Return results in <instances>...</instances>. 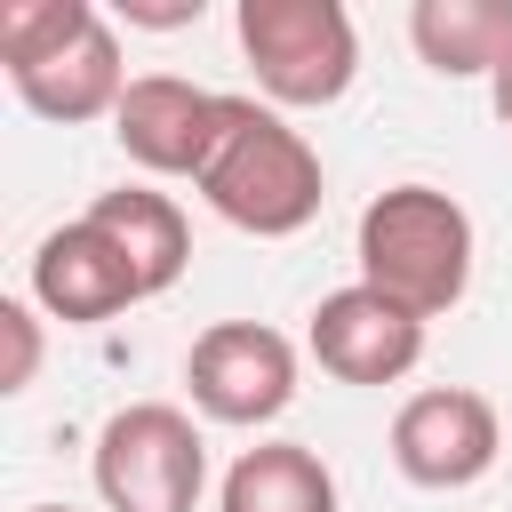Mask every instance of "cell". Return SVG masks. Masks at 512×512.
Instances as JSON below:
<instances>
[{
    "instance_id": "1",
    "label": "cell",
    "mask_w": 512,
    "mask_h": 512,
    "mask_svg": "<svg viewBox=\"0 0 512 512\" xmlns=\"http://www.w3.org/2000/svg\"><path fill=\"white\" fill-rule=\"evenodd\" d=\"M192 192H200L232 232L288 240V232H304V224L320 216L328 176H320L312 136H304L288 112H272V104H256V96H232L224 144H216V160L200 168Z\"/></svg>"
},
{
    "instance_id": "2",
    "label": "cell",
    "mask_w": 512,
    "mask_h": 512,
    "mask_svg": "<svg viewBox=\"0 0 512 512\" xmlns=\"http://www.w3.org/2000/svg\"><path fill=\"white\" fill-rule=\"evenodd\" d=\"M360 280L416 320H440L472 288V216L440 184H384L360 208Z\"/></svg>"
},
{
    "instance_id": "3",
    "label": "cell",
    "mask_w": 512,
    "mask_h": 512,
    "mask_svg": "<svg viewBox=\"0 0 512 512\" xmlns=\"http://www.w3.org/2000/svg\"><path fill=\"white\" fill-rule=\"evenodd\" d=\"M232 32L272 112H320L360 72V32L344 0H240Z\"/></svg>"
},
{
    "instance_id": "4",
    "label": "cell",
    "mask_w": 512,
    "mask_h": 512,
    "mask_svg": "<svg viewBox=\"0 0 512 512\" xmlns=\"http://www.w3.org/2000/svg\"><path fill=\"white\" fill-rule=\"evenodd\" d=\"M88 472L104 512H192L208 488V440L176 400H128L104 416Z\"/></svg>"
},
{
    "instance_id": "5",
    "label": "cell",
    "mask_w": 512,
    "mask_h": 512,
    "mask_svg": "<svg viewBox=\"0 0 512 512\" xmlns=\"http://www.w3.org/2000/svg\"><path fill=\"white\" fill-rule=\"evenodd\" d=\"M184 384H192V408L208 424L256 432V424L288 416V400H296V344L264 320H216L192 336Z\"/></svg>"
},
{
    "instance_id": "6",
    "label": "cell",
    "mask_w": 512,
    "mask_h": 512,
    "mask_svg": "<svg viewBox=\"0 0 512 512\" xmlns=\"http://www.w3.org/2000/svg\"><path fill=\"white\" fill-rule=\"evenodd\" d=\"M496 448H504L496 400L472 384H424L392 408V464L408 488H432V496L472 488V480H488Z\"/></svg>"
},
{
    "instance_id": "7",
    "label": "cell",
    "mask_w": 512,
    "mask_h": 512,
    "mask_svg": "<svg viewBox=\"0 0 512 512\" xmlns=\"http://www.w3.org/2000/svg\"><path fill=\"white\" fill-rule=\"evenodd\" d=\"M224 120H232V96H216L200 80H176V72H144V80H128V96L112 112V136L144 176H192L200 184V168L224 144Z\"/></svg>"
},
{
    "instance_id": "8",
    "label": "cell",
    "mask_w": 512,
    "mask_h": 512,
    "mask_svg": "<svg viewBox=\"0 0 512 512\" xmlns=\"http://www.w3.org/2000/svg\"><path fill=\"white\" fill-rule=\"evenodd\" d=\"M304 344L336 384H400L424 360V320L400 312L392 296H376L368 280H352V288H328L312 304Z\"/></svg>"
},
{
    "instance_id": "9",
    "label": "cell",
    "mask_w": 512,
    "mask_h": 512,
    "mask_svg": "<svg viewBox=\"0 0 512 512\" xmlns=\"http://www.w3.org/2000/svg\"><path fill=\"white\" fill-rule=\"evenodd\" d=\"M32 304L64 328H96V320H120L128 304H144V280L88 216H72L32 248Z\"/></svg>"
},
{
    "instance_id": "10",
    "label": "cell",
    "mask_w": 512,
    "mask_h": 512,
    "mask_svg": "<svg viewBox=\"0 0 512 512\" xmlns=\"http://www.w3.org/2000/svg\"><path fill=\"white\" fill-rule=\"evenodd\" d=\"M8 88H16L24 112H40V120H56V128H80V120H112V112H120V96H128V64H120L112 24L96 16L64 56L16 72Z\"/></svg>"
},
{
    "instance_id": "11",
    "label": "cell",
    "mask_w": 512,
    "mask_h": 512,
    "mask_svg": "<svg viewBox=\"0 0 512 512\" xmlns=\"http://www.w3.org/2000/svg\"><path fill=\"white\" fill-rule=\"evenodd\" d=\"M88 224L128 256V272L144 280V296H168V288L184 280V264H192V224H184V208H176L168 192H152V184L96 192V200H88Z\"/></svg>"
},
{
    "instance_id": "12",
    "label": "cell",
    "mask_w": 512,
    "mask_h": 512,
    "mask_svg": "<svg viewBox=\"0 0 512 512\" xmlns=\"http://www.w3.org/2000/svg\"><path fill=\"white\" fill-rule=\"evenodd\" d=\"M408 40L440 80H496L512 56V0H416Z\"/></svg>"
},
{
    "instance_id": "13",
    "label": "cell",
    "mask_w": 512,
    "mask_h": 512,
    "mask_svg": "<svg viewBox=\"0 0 512 512\" xmlns=\"http://www.w3.org/2000/svg\"><path fill=\"white\" fill-rule=\"evenodd\" d=\"M216 512H336V472L304 440H256L232 456Z\"/></svg>"
},
{
    "instance_id": "14",
    "label": "cell",
    "mask_w": 512,
    "mask_h": 512,
    "mask_svg": "<svg viewBox=\"0 0 512 512\" xmlns=\"http://www.w3.org/2000/svg\"><path fill=\"white\" fill-rule=\"evenodd\" d=\"M88 24H96V0H0V64H8V80L48 64V56H64Z\"/></svg>"
},
{
    "instance_id": "15",
    "label": "cell",
    "mask_w": 512,
    "mask_h": 512,
    "mask_svg": "<svg viewBox=\"0 0 512 512\" xmlns=\"http://www.w3.org/2000/svg\"><path fill=\"white\" fill-rule=\"evenodd\" d=\"M0 344H8L0 392H32V376H40V312L24 296H0Z\"/></svg>"
},
{
    "instance_id": "16",
    "label": "cell",
    "mask_w": 512,
    "mask_h": 512,
    "mask_svg": "<svg viewBox=\"0 0 512 512\" xmlns=\"http://www.w3.org/2000/svg\"><path fill=\"white\" fill-rule=\"evenodd\" d=\"M120 16L144 32H176V24H200V0H120Z\"/></svg>"
},
{
    "instance_id": "17",
    "label": "cell",
    "mask_w": 512,
    "mask_h": 512,
    "mask_svg": "<svg viewBox=\"0 0 512 512\" xmlns=\"http://www.w3.org/2000/svg\"><path fill=\"white\" fill-rule=\"evenodd\" d=\"M488 96H496V120H504V136H512V56L496 64V80H488Z\"/></svg>"
},
{
    "instance_id": "18",
    "label": "cell",
    "mask_w": 512,
    "mask_h": 512,
    "mask_svg": "<svg viewBox=\"0 0 512 512\" xmlns=\"http://www.w3.org/2000/svg\"><path fill=\"white\" fill-rule=\"evenodd\" d=\"M24 512H72V504H24Z\"/></svg>"
}]
</instances>
